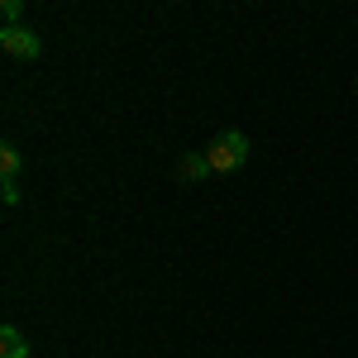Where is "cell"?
<instances>
[{"label": "cell", "mask_w": 358, "mask_h": 358, "mask_svg": "<svg viewBox=\"0 0 358 358\" xmlns=\"http://www.w3.org/2000/svg\"><path fill=\"white\" fill-rule=\"evenodd\" d=\"M206 158H210V172H239L248 163V134L244 129H224V134L210 138V148H206Z\"/></svg>", "instance_id": "cell-1"}, {"label": "cell", "mask_w": 358, "mask_h": 358, "mask_svg": "<svg viewBox=\"0 0 358 358\" xmlns=\"http://www.w3.org/2000/svg\"><path fill=\"white\" fill-rule=\"evenodd\" d=\"M0 48H5L10 57H20V62H34V57L43 53V38H38L29 24H5L0 29Z\"/></svg>", "instance_id": "cell-2"}, {"label": "cell", "mask_w": 358, "mask_h": 358, "mask_svg": "<svg viewBox=\"0 0 358 358\" xmlns=\"http://www.w3.org/2000/svg\"><path fill=\"white\" fill-rule=\"evenodd\" d=\"M206 177H210V158H206V153H182L177 182H206Z\"/></svg>", "instance_id": "cell-3"}, {"label": "cell", "mask_w": 358, "mask_h": 358, "mask_svg": "<svg viewBox=\"0 0 358 358\" xmlns=\"http://www.w3.org/2000/svg\"><path fill=\"white\" fill-rule=\"evenodd\" d=\"M0 358H29V339L20 325H5L0 330Z\"/></svg>", "instance_id": "cell-4"}, {"label": "cell", "mask_w": 358, "mask_h": 358, "mask_svg": "<svg viewBox=\"0 0 358 358\" xmlns=\"http://www.w3.org/2000/svg\"><path fill=\"white\" fill-rule=\"evenodd\" d=\"M20 163H24L20 148L5 138V143H0V182H20Z\"/></svg>", "instance_id": "cell-5"}, {"label": "cell", "mask_w": 358, "mask_h": 358, "mask_svg": "<svg viewBox=\"0 0 358 358\" xmlns=\"http://www.w3.org/2000/svg\"><path fill=\"white\" fill-rule=\"evenodd\" d=\"M0 15H5V24H20V20H24V5H20V0H5Z\"/></svg>", "instance_id": "cell-6"}, {"label": "cell", "mask_w": 358, "mask_h": 358, "mask_svg": "<svg viewBox=\"0 0 358 358\" xmlns=\"http://www.w3.org/2000/svg\"><path fill=\"white\" fill-rule=\"evenodd\" d=\"M0 196H5V206H20V182H0Z\"/></svg>", "instance_id": "cell-7"}]
</instances>
